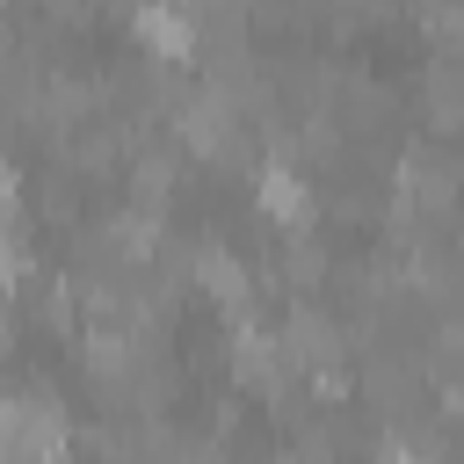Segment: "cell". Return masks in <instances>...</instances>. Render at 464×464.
Masks as SVG:
<instances>
[{"mask_svg":"<svg viewBox=\"0 0 464 464\" xmlns=\"http://www.w3.org/2000/svg\"><path fill=\"white\" fill-rule=\"evenodd\" d=\"M130 36L145 44V58H167V65H188L196 58V14L181 0H138Z\"/></svg>","mask_w":464,"mask_h":464,"instance_id":"6da1fadb","label":"cell"},{"mask_svg":"<svg viewBox=\"0 0 464 464\" xmlns=\"http://www.w3.org/2000/svg\"><path fill=\"white\" fill-rule=\"evenodd\" d=\"M254 203H261V218H268V225H283V232H312V218H319L312 181H304L297 167H283V160L254 174Z\"/></svg>","mask_w":464,"mask_h":464,"instance_id":"7a4b0ae2","label":"cell"}]
</instances>
